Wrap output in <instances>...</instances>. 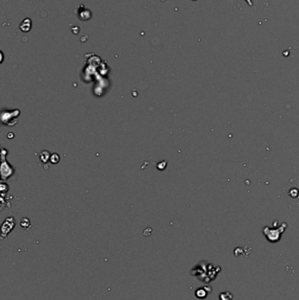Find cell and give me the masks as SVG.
I'll return each mask as SVG.
<instances>
[{
  "instance_id": "2",
  "label": "cell",
  "mask_w": 299,
  "mask_h": 300,
  "mask_svg": "<svg viewBox=\"0 0 299 300\" xmlns=\"http://www.w3.org/2000/svg\"><path fill=\"white\" fill-rule=\"evenodd\" d=\"M248 2V4H250V5H252V3H251V0H247Z\"/></svg>"
},
{
  "instance_id": "1",
  "label": "cell",
  "mask_w": 299,
  "mask_h": 300,
  "mask_svg": "<svg viewBox=\"0 0 299 300\" xmlns=\"http://www.w3.org/2000/svg\"><path fill=\"white\" fill-rule=\"evenodd\" d=\"M31 26H32L31 20H30V19H26V20H24L23 22L20 24V28L21 31H23L26 33V32L30 31V29H31Z\"/></svg>"
}]
</instances>
